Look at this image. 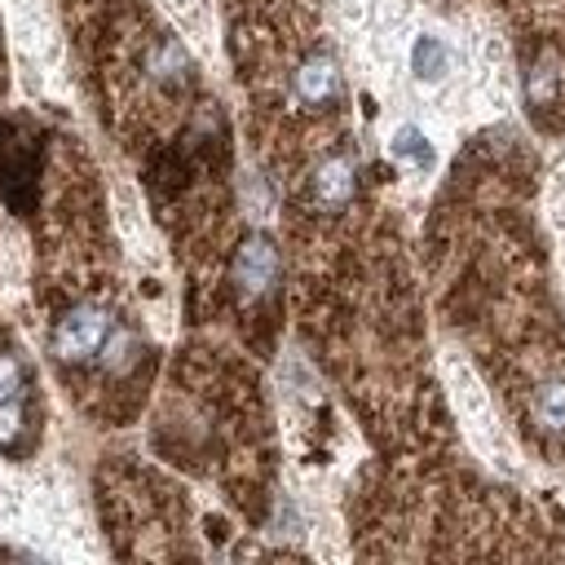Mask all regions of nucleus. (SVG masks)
<instances>
[{"mask_svg": "<svg viewBox=\"0 0 565 565\" xmlns=\"http://www.w3.org/2000/svg\"><path fill=\"white\" fill-rule=\"evenodd\" d=\"M110 331H115V318L102 305H75L53 327V358L57 362H71V366L75 362H88V358L102 353V344H106Z\"/></svg>", "mask_w": 565, "mask_h": 565, "instance_id": "f257e3e1", "label": "nucleus"}, {"mask_svg": "<svg viewBox=\"0 0 565 565\" xmlns=\"http://www.w3.org/2000/svg\"><path fill=\"white\" fill-rule=\"evenodd\" d=\"M291 93H296V102L309 106V110H331V106L340 102V93H344L335 57H331L327 49L305 53V57L296 62V71H291Z\"/></svg>", "mask_w": 565, "mask_h": 565, "instance_id": "f03ea898", "label": "nucleus"}, {"mask_svg": "<svg viewBox=\"0 0 565 565\" xmlns=\"http://www.w3.org/2000/svg\"><path fill=\"white\" fill-rule=\"evenodd\" d=\"M230 278H234V291H238L243 300H260V296L278 282V247H274L265 234L243 238L238 252H234Z\"/></svg>", "mask_w": 565, "mask_h": 565, "instance_id": "7ed1b4c3", "label": "nucleus"}, {"mask_svg": "<svg viewBox=\"0 0 565 565\" xmlns=\"http://www.w3.org/2000/svg\"><path fill=\"white\" fill-rule=\"evenodd\" d=\"M358 194V168L349 154H327L309 172V207L313 212H344Z\"/></svg>", "mask_w": 565, "mask_h": 565, "instance_id": "20e7f679", "label": "nucleus"}, {"mask_svg": "<svg viewBox=\"0 0 565 565\" xmlns=\"http://www.w3.org/2000/svg\"><path fill=\"white\" fill-rule=\"evenodd\" d=\"M561 93H565V66H561V57L556 53H539L530 62V71H525V102L534 110H547V106L561 102Z\"/></svg>", "mask_w": 565, "mask_h": 565, "instance_id": "39448f33", "label": "nucleus"}, {"mask_svg": "<svg viewBox=\"0 0 565 565\" xmlns=\"http://www.w3.org/2000/svg\"><path fill=\"white\" fill-rule=\"evenodd\" d=\"M525 415H530V424H534L539 433L561 437V433H565V380H543V384H534Z\"/></svg>", "mask_w": 565, "mask_h": 565, "instance_id": "423d86ee", "label": "nucleus"}, {"mask_svg": "<svg viewBox=\"0 0 565 565\" xmlns=\"http://www.w3.org/2000/svg\"><path fill=\"white\" fill-rule=\"evenodd\" d=\"M411 66H415L419 79H437V75L446 71V49H441L433 35H424V40H415V49H411Z\"/></svg>", "mask_w": 565, "mask_h": 565, "instance_id": "0eeeda50", "label": "nucleus"}, {"mask_svg": "<svg viewBox=\"0 0 565 565\" xmlns=\"http://www.w3.org/2000/svg\"><path fill=\"white\" fill-rule=\"evenodd\" d=\"M22 428H26V406H22L18 397H4V402H0V446L13 450L18 437H22Z\"/></svg>", "mask_w": 565, "mask_h": 565, "instance_id": "6e6552de", "label": "nucleus"}, {"mask_svg": "<svg viewBox=\"0 0 565 565\" xmlns=\"http://www.w3.org/2000/svg\"><path fill=\"white\" fill-rule=\"evenodd\" d=\"M393 154L415 159V168H428V163H433V150H428V141H424V132H419V128H402V132H397V141H393Z\"/></svg>", "mask_w": 565, "mask_h": 565, "instance_id": "1a4fd4ad", "label": "nucleus"}, {"mask_svg": "<svg viewBox=\"0 0 565 565\" xmlns=\"http://www.w3.org/2000/svg\"><path fill=\"white\" fill-rule=\"evenodd\" d=\"M18 388H22V362L13 353H0V402L18 397Z\"/></svg>", "mask_w": 565, "mask_h": 565, "instance_id": "9d476101", "label": "nucleus"}]
</instances>
